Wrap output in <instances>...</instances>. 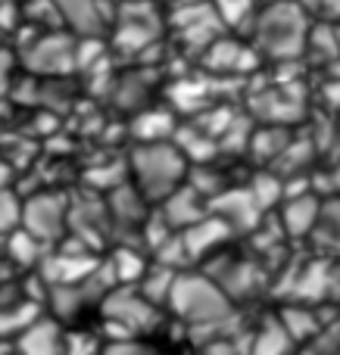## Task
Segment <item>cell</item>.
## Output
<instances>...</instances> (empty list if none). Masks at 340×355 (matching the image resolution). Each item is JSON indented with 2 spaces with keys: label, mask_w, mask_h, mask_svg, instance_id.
Listing matches in <instances>:
<instances>
[{
  "label": "cell",
  "mask_w": 340,
  "mask_h": 355,
  "mask_svg": "<svg viewBox=\"0 0 340 355\" xmlns=\"http://www.w3.org/2000/svg\"><path fill=\"white\" fill-rule=\"evenodd\" d=\"M203 355H244L237 349V343L231 337H222V340H212V343L203 346Z\"/></svg>",
  "instance_id": "7402d4cb"
},
{
  "label": "cell",
  "mask_w": 340,
  "mask_h": 355,
  "mask_svg": "<svg viewBox=\"0 0 340 355\" xmlns=\"http://www.w3.org/2000/svg\"><path fill=\"white\" fill-rule=\"evenodd\" d=\"M169 309L194 334L222 331V327H228L235 321L231 296L206 271H178L172 296H169Z\"/></svg>",
  "instance_id": "6da1fadb"
},
{
  "label": "cell",
  "mask_w": 340,
  "mask_h": 355,
  "mask_svg": "<svg viewBox=\"0 0 340 355\" xmlns=\"http://www.w3.org/2000/svg\"><path fill=\"white\" fill-rule=\"evenodd\" d=\"M66 346V334L56 321L50 318H37L31 327H25L16 337V355H62Z\"/></svg>",
  "instance_id": "8fae6325"
},
{
  "label": "cell",
  "mask_w": 340,
  "mask_h": 355,
  "mask_svg": "<svg viewBox=\"0 0 340 355\" xmlns=\"http://www.w3.org/2000/svg\"><path fill=\"white\" fill-rule=\"evenodd\" d=\"M210 212L219 215L231 231H250V227H256L262 209H260V202L253 200L250 187H228L225 193H219L216 200L210 202Z\"/></svg>",
  "instance_id": "52a82bcc"
},
{
  "label": "cell",
  "mask_w": 340,
  "mask_h": 355,
  "mask_svg": "<svg viewBox=\"0 0 340 355\" xmlns=\"http://www.w3.org/2000/svg\"><path fill=\"white\" fill-rule=\"evenodd\" d=\"M25 62L41 75H62L78 62V47L69 37H41L37 44H31Z\"/></svg>",
  "instance_id": "ba28073f"
},
{
  "label": "cell",
  "mask_w": 340,
  "mask_h": 355,
  "mask_svg": "<svg viewBox=\"0 0 340 355\" xmlns=\"http://www.w3.org/2000/svg\"><path fill=\"white\" fill-rule=\"evenodd\" d=\"M312 355H316V352H312Z\"/></svg>",
  "instance_id": "484cf974"
},
{
  "label": "cell",
  "mask_w": 340,
  "mask_h": 355,
  "mask_svg": "<svg viewBox=\"0 0 340 355\" xmlns=\"http://www.w3.org/2000/svg\"><path fill=\"white\" fill-rule=\"evenodd\" d=\"M291 346H294V340L287 337V331L281 327V321L269 318L266 324L253 334L247 355H287L291 352Z\"/></svg>",
  "instance_id": "5bb4252c"
},
{
  "label": "cell",
  "mask_w": 340,
  "mask_h": 355,
  "mask_svg": "<svg viewBox=\"0 0 340 355\" xmlns=\"http://www.w3.org/2000/svg\"><path fill=\"white\" fill-rule=\"evenodd\" d=\"M69 206L72 202L62 193H53V190H41V193L28 196L22 202V227L37 237L44 246L60 240L62 234L69 231Z\"/></svg>",
  "instance_id": "5b68a950"
},
{
  "label": "cell",
  "mask_w": 340,
  "mask_h": 355,
  "mask_svg": "<svg viewBox=\"0 0 340 355\" xmlns=\"http://www.w3.org/2000/svg\"><path fill=\"white\" fill-rule=\"evenodd\" d=\"M278 321L294 343H312V340L318 337V331L325 327L322 321L316 318V312H312V309H303V306H284V312L278 315Z\"/></svg>",
  "instance_id": "4fadbf2b"
},
{
  "label": "cell",
  "mask_w": 340,
  "mask_h": 355,
  "mask_svg": "<svg viewBox=\"0 0 340 355\" xmlns=\"http://www.w3.org/2000/svg\"><path fill=\"white\" fill-rule=\"evenodd\" d=\"M322 250L340 252V196L334 200H322V212H318L316 231L309 234Z\"/></svg>",
  "instance_id": "2e32d148"
},
{
  "label": "cell",
  "mask_w": 340,
  "mask_h": 355,
  "mask_svg": "<svg viewBox=\"0 0 340 355\" xmlns=\"http://www.w3.org/2000/svg\"><path fill=\"white\" fill-rule=\"evenodd\" d=\"M103 349L97 346V340L85 337V334H75V337H66V346H62V355H100Z\"/></svg>",
  "instance_id": "ffe728a7"
},
{
  "label": "cell",
  "mask_w": 340,
  "mask_h": 355,
  "mask_svg": "<svg viewBox=\"0 0 340 355\" xmlns=\"http://www.w3.org/2000/svg\"><path fill=\"white\" fill-rule=\"evenodd\" d=\"M331 184H334V196H340V162L334 166V172H331Z\"/></svg>",
  "instance_id": "cb8c5ba5"
},
{
  "label": "cell",
  "mask_w": 340,
  "mask_h": 355,
  "mask_svg": "<svg viewBox=\"0 0 340 355\" xmlns=\"http://www.w3.org/2000/svg\"><path fill=\"white\" fill-rule=\"evenodd\" d=\"M160 215L172 231L181 234V231H187L191 225H197V221H203L206 215H210V200L200 196L197 190L185 181L172 196H166V200L160 202Z\"/></svg>",
  "instance_id": "8992f818"
},
{
  "label": "cell",
  "mask_w": 340,
  "mask_h": 355,
  "mask_svg": "<svg viewBox=\"0 0 340 355\" xmlns=\"http://www.w3.org/2000/svg\"><path fill=\"white\" fill-rule=\"evenodd\" d=\"M100 309H103L106 327L116 331V340H137V334L156 327V321H160V306H153L137 287L110 290Z\"/></svg>",
  "instance_id": "277c9868"
},
{
  "label": "cell",
  "mask_w": 340,
  "mask_h": 355,
  "mask_svg": "<svg viewBox=\"0 0 340 355\" xmlns=\"http://www.w3.org/2000/svg\"><path fill=\"white\" fill-rule=\"evenodd\" d=\"M19 227H22V200L12 187H3L0 190V240H6Z\"/></svg>",
  "instance_id": "d6986e66"
},
{
  "label": "cell",
  "mask_w": 340,
  "mask_h": 355,
  "mask_svg": "<svg viewBox=\"0 0 340 355\" xmlns=\"http://www.w3.org/2000/svg\"><path fill=\"white\" fill-rule=\"evenodd\" d=\"M6 256L16 265H22V268H31V265L44 262V243L37 237H31L25 227H19V231H12L6 237Z\"/></svg>",
  "instance_id": "e0dca14e"
},
{
  "label": "cell",
  "mask_w": 340,
  "mask_h": 355,
  "mask_svg": "<svg viewBox=\"0 0 340 355\" xmlns=\"http://www.w3.org/2000/svg\"><path fill=\"white\" fill-rule=\"evenodd\" d=\"M187 166L191 162L175 147V141L137 144L128 156L131 184L141 190L147 202H162L166 196H172L187 181Z\"/></svg>",
  "instance_id": "3957f363"
},
{
  "label": "cell",
  "mask_w": 340,
  "mask_h": 355,
  "mask_svg": "<svg viewBox=\"0 0 340 355\" xmlns=\"http://www.w3.org/2000/svg\"><path fill=\"white\" fill-rule=\"evenodd\" d=\"M318 212H322V200L312 190L303 193H287L281 202V231L287 237H309L316 231Z\"/></svg>",
  "instance_id": "9c48e42d"
},
{
  "label": "cell",
  "mask_w": 340,
  "mask_h": 355,
  "mask_svg": "<svg viewBox=\"0 0 340 355\" xmlns=\"http://www.w3.org/2000/svg\"><path fill=\"white\" fill-rule=\"evenodd\" d=\"M231 234L235 231H231L219 215L210 212L203 221H197V225H191L187 231H181V243H185V250H187V259H206L222 250V243Z\"/></svg>",
  "instance_id": "30bf717a"
},
{
  "label": "cell",
  "mask_w": 340,
  "mask_h": 355,
  "mask_svg": "<svg viewBox=\"0 0 340 355\" xmlns=\"http://www.w3.org/2000/svg\"><path fill=\"white\" fill-rule=\"evenodd\" d=\"M287 147H291V131L284 125H266L253 131L247 153H253L260 162H278L287 153Z\"/></svg>",
  "instance_id": "7c38bea8"
},
{
  "label": "cell",
  "mask_w": 340,
  "mask_h": 355,
  "mask_svg": "<svg viewBox=\"0 0 340 355\" xmlns=\"http://www.w3.org/2000/svg\"><path fill=\"white\" fill-rule=\"evenodd\" d=\"M6 85H10V62L6 56H0V94L6 91Z\"/></svg>",
  "instance_id": "603a6c76"
},
{
  "label": "cell",
  "mask_w": 340,
  "mask_h": 355,
  "mask_svg": "<svg viewBox=\"0 0 340 355\" xmlns=\"http://www.w3.org/2000/svg\"><path fill=\"white\" fill-rule=\"evenodd\" d=\"M309 16L297 0H278L262 6L253 22V50L269 60H294L309 44Z\"/></svg>",
  "instance_id": "7a4b0ae2"
},
{
  "label": "cell",
  "mask_w": 340,
  "mask_h": 355,
  "mask_svg": "<svg viewBox=\"0 0 340 355\" xmlns=\"http://www.w3.org/2000/svg\"><path fill=\"white\" fill-rule=\"evenodd\" d=\"M175 277H178V271L175 268H166V265L153 262L147 268V275L141 277V284H137V290H141L144 296H147L153 306H169V296H172V287H175Z\"/></svg>",
  "instance_id": "9a60e30c"
},
{
  "label": "cell",
  "mask_w": 340,
  "mask_h": 355,
  "mask_svg": "<svg viewBox=\"0 0 340 355\" xmlns=\"http://www.w3.org/2000/svg\"><path fill=\"white\" fill-rule=\"evenodd\" d=\"M334 37H337V50H340V22H334Z\"/></svg>",
  "instance_id": "d4e9b609"
},
{
  "label": "cell",
  "mask_w": 340,
  "mask_h": 355,
  "mask_svg": "<svg viewBox=\"0 0 340 355\" xmlns=\"http://www.w3.org/2000/svg\"><path fill=\"white\" fill-rule=\"evenodd\" d=\"M100 355H153V352L144 343H137V340H112V343L103 346Z\"/></svg>",
  "instance_id": "44dd1931"
},
{
  "label": "cell",
  "mask_w": 340,
  "mask_h": 355,
  "mask_svg": "<svg viewBox=\"0 0 340 355\" xmlns=\"http://www.w3.org/2000/svg\"><path fill=\"white\" fill-rule=\"evenodd\" d=\"M147 268L150 265L144 262L135 250H116V256L110 259V271H112L119 287H122V284H131V281L141 284V277L147 275Z\"/></svg>",
  "instance_id": "ac0fdd59"
}]
</instances>
